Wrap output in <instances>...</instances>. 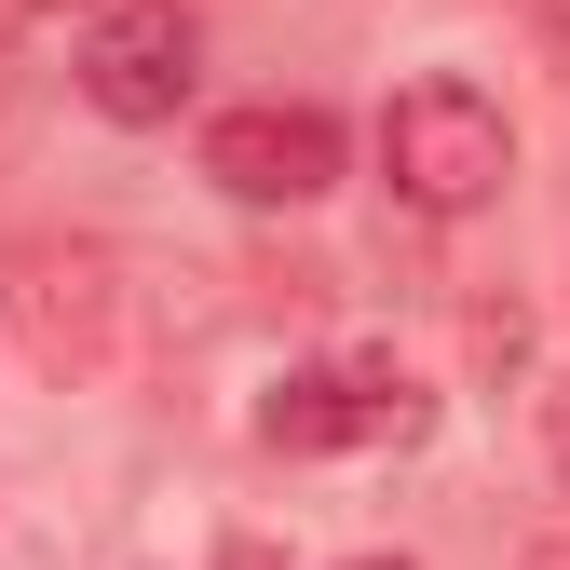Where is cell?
I'll return each instance as SVG.
<instances>
[{
  "mask_svg": "<svg viewBox=\"0 0 570 570\" xmlns=\"http://www.w3.org/2000/svg\"><path fill=\"white\" fill-rule=\"evenodd\" d=\"M14 28H28V0H0V41H14Z\"/></svg>",
  "mask_w": 570,
  "mask_h": 570,
  "instance_id": "cell-5",
  "label": "cell"
},
{
  "mask_svg": "<svg viewBox=\"0 0 570 570\" xmlns=\"http://www.w3.org/2000/svg\"><path fill=\"white\" fill-rule=\"evenodd\" d=\"M204 177H218L232 204H313V190H340V122L326 109H285V96L218 109V122H204Z\"/></svg>",
  "mask_w": 570,
  "mask_h": 570,
  "instance_id": "cell-4",
  "label": "cell"
},
{
  "mask_svg": "<svg viewBox=\"0 0 570 570\" xmlns=\"http://www.w3.org/2000/svg\"><path fill=\"white\" fill-rule=\"evenodd\" d=\"M204 41H190V14L177 0H96V28H82V96L109 109V122H177L190 109V68Z\"/></svg>",
  "mask_w": 570,
  "mask_h": 570,
  "instance_id": "cell-3",
  "label": "cell"
},
{
  "mask_svg": "<svg viewBox=\"0 0 570 570\" xmlns=\"http://www.w3.org/2000/svg\"><path fill=\"white\" fill-rule=\"evenodd\" d=\"M435 435V394H421L394 353H340V367H285L258 407V449L326 462V449H421Z\"/></svg>",
  "mask_w": 570,
  "mask_h": 570,
  "instance_id": "cell-2",
  "label": "cell"
},
{
  "mask_svg": "<svg viewBox=\"0 0 570 570\" xmlns=\"http://www.w3.org/2000/svg\"><path fill=\"white\" fill-rule=\"evenodd\" d=\"M340 570H407V557H340Z\"/></svg>",
  "mask_w": 570,
  "mask_h": 570,
  "instance_id": "cell-6",
  "label": "cell"
},
{
  "mask_svg": "<svg viewBox=\"0 0 570 570\" xmlns=\"http://www.w3.org/2000/svg\"><path fill=\"white\" fill-rule=\"evenodd\" d=\"M381 177L421 204V218H475V204L517 177L503 96H475V82H407V96L381 109Z\"/></svg>",
  "mask_w": 570,
  "mask_h": 570,
  "instance_id": "cell-1",
  "label": "cell"
}]
</instances>
